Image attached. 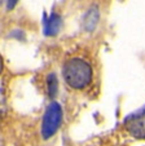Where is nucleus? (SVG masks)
I'll list each match as a JSON object with an SVG mask.
<instances>
[{
  "mask_svg": "<svg viewBox=\"0 0 145 146\" xmlns=\"http://www.w3.org/2000/svg\"><path fill=\"white\" fill-rule=\"evenodd\" d=\"M63 79L71 88L83 89L92 80V69L87 61L71 58L63 66Z\"/></svg>",
  "mask_w": 145,
  "mask_h": 146,
  "instance_id": "obj_1",
  "label": "nucleus"
},
{
  "mask_svg": "<svg viewBox=\"0 0 145 146\" xmlns=\"http://www.w3.org/2000/svg\"><path fill=\"white\" fill-rule=\"evenodd\" d=\"M61 123H62V109L57 102H52L47 108L44 114L41 123V136L45 140L51 138L61 127Z\"/></svg>",
  "mask_w": 145,
  "mask_h": 146,
  "instance_id": "obj_2",
  "label": "nucleus"
},
{
  "mask_svg": "<svg viewBox=\"0 0 145 146\" xmlns=\"http://www.w3.org/2000/svg\"><path fill=\"white\" fill-rule=\"evenodd\" d=\"M124 127L127 132L135 138L144 140L145 138V108L139 113L128 116L124 120Z\"/></svg>",
  "mask_w": 145,
  "mask_h": 146,
  "instance_id": "obj_3",
  "label": "nucleus"
},
{
  "mask_svg": "<svg viewBox=\"0 0 145 146\" xmlns=\"http://www.w3.org/2000/svg\"><path fill=\"white\" fill-rule=\"evenodd\" d=\"M62 19L58 14L52 13L48 18L44 17V34L47 36H55L60 33Z\"/></svg>",
  "mask_w": 145,
  "mask_h": 146,
  "instance_id": "obj_4",
  "label": "nucleus"
},
{
  "mask_svg": "<svg viewBox=\"0 0 145 146\" xmlns=\"http://www.w3.org/2000/svg\"><path fill=\"white\" fill-rule=\"evenodd\" d=\"M99 9L96 8V7H92L90 11L86 13L84 18H83V26H84L86 30L88 31H92L93 29L96 27L97 22H99Z\"/></svg>",
  "mask_w": 145,
  "mask_h": 146,
  "instance_id": "obj_5",
  "label": "nucleus"
},
{
  "mask_svg": "<svg viewBox=\"0 0 145 146\" xmlns=\"http://www.w3.org/2000/svg\"><path fill=\"white\" fill-rule=\"evenodd\" d=\"M47 86H48V94H49V97L51 98L56 97L57 91H58V82L55 74L48 75V78H47Z\"/></svg>",
  "mask_w": 145,
  "mask_h": 146,
  "instance_id": "obj_6",
  "label": "nucleus"
},
{
  "mask_svg": "<svg viewBox=\"0 0 145 146\" xmlns=\"http://www.w3.org/2000/svg\"><path fill=\"white\" fill-rule=\"evenodd\" d=\"M18 1V0H8V4H7V9H13L14 5H16V3Z\"/></svg>",
  "mask_w": 145,
  "mask_h": 146,
  "instance_id": "obj_7",
  "label": "nucleus"
},
{
  "mask_svg": "<svg viewBox=\"0 0 145 146\" xmlns=\"http://www.w3.org/2000/svg\"><path fill=\"white\" fill-rule=\"evenodd\" d=\"M1 71H3V58L0 56V74H1Z\"/></svg>",
  "mask_w": 145,
  "mask_h": 146,
  "instance_id": "obj_8",
  "label": "nucleus"
},
{
  "mask_svg": "<svg viewBox=\"0 0 145 146\" xmlns=\"http://www.w3.org/2000/svg\"><path fill=\"white\" fill-rule=\"evenodd\" d=\"M1 4H3V0H0V5H1Z\"/></svg>",
  "mask_w": 145,
  "mask_h": 146,
  "instance_id": "obj_9",
  "label": "nucleus"
},
{
  "mask_svg": "<svg viewBox=\"0 0 145 146\" xmlns=\"http://www.w3.org/2000/svg\"><path fill=\"white\" fill-rule=\"evenodd\" d=\"M0 113H1V108H0Z\"/></svg>",
  "mask_w": 145,
  "mask_h": 146,
  "instance_id": "obj_10",
  "label": "nucleus"
}]
</instances>
